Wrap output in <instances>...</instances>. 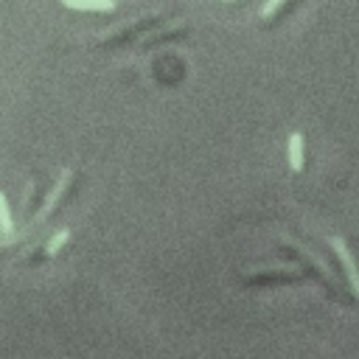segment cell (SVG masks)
<instances>
[{
    "label": "cell",
    "mask_w": 359,
    "mask_h": 359,
    "mask_svg": "<svg viewBox=\"0 0 359 359\" xmlns=\"http://www.w3.org/2000/svg\"><path fill=\"white\" fill-rule=\"evenodd\" d=\"M280 252H286L289 258H294V261L306 269V278H314L317 283H323L331 297H339V300H345V303L353 300V297L348 294V289L339 283L337 269H334L317 250H306L303 244H297V241H292V238H280Z\"/></svg>",
    "instance_id": "cell-1"
},
{
    "label": "cell",
    "mask_w": 359,
    "mask_h": 359,
    "mask_svg": "<svg viewBox=\"0 0 359 359\" xmlns=\"http://www.w3.org/2000/svg\"><path fill=\"white\" fill-rule=\"evenodd\" d=\"M163 22V14H146V17H137V20H129L126 25H121V28H115V31H107V34H101L95 42L101 45V48H115V45H129V42H135L140 34H146V31H151V28H157Z\"/></svg>",
    "instance_id": "cell-2"
},
{
    "label": "cell",
    "mask_w": 359,
    "mask_h": 359,
    "mask_svg": "<svg viewBox=\"0 0 359 359\" xmlns=\"http://www.w3.org/2000/svg\"><path fill=\"white\" fill-rule=\"evenodd\" d=\"M306 272L300 266H261L241 275L244 286H272V283H303Z\"/></svg>",
    "instance_id": "cell-3"
},
{
    "label": "cell",
    "mask_w": 359,
    "mask_h": 359,
    "mask_svg": "<svg viewBox=\"0 0 359 359\" xmlns=\"http://www.w3.org/2000/svg\"><path fill=\"white\" fill-rule=\"evenodd\" d=\"M70 180H73V168H62V174H59V180H56V185L50 188V194L45 196V202H42L39 213L34 216V222H36V224H42V222H45V219L59 208V202H62V196H65V191H67Z\"/></svg>",
    "instance_id": "cell-4"
},
{
    "label": "cell",
    "mask_w": 359,
    "mask_h": 359,
    "mask_svg": "<svg viewBox=\"0 0 359 359\" xmlns=\"http://www.w3.org/2000/svg\"><path fill=\"white\" fill-rule=\"evenodd\" d=\"M328 244L334 247V252H337V258H339V266H342V275L348 278V286H351L353 297L359 300V266L353 264V255L348 252L345 241H342V238H337V236H331V238H328Z\"/></svg>",
    "instance_id": "cell-5"
},
{
    "label": "cell",
    "mask_w": 359,
    "mask_h": 359,
    "mask_svg": "<svg viewBox=\"0 0 359 359\" xmlns=\"http://www.w3.org/2000/svg\"><path fill=\"white\" fill-rule=\"evenodd\" d=\"M188 31L191 28L185 22H168L163 28H154L149 36H143L140 39V48H154V45H163V42H177L182 36H188Z\"/></svg>",
    "instance_id": "cell-6"
},
{
    "label": "cell",
    "mask_w": 359,
    "mask_h": 359,
    "mask_svg": "<svg viewBox=\"0 0 359 359\" xmlns=\"http://www.w3.org/2000/svg\"><path fill=\"white\" fill-rule=\"evenodd\" d=\"M294 8H297L294 3H266V6H261L258 17H261L264 25H275L283 14H289V11H294Z\"/></svg>",
    "instance_id": "cell-7"
},
{
    "label": "cell",
    "mask_w": 359,
    "mask_h": 359,
    "mask_svg": "<svg viewBox=\"0 0 359 359\" xmlns=\"http://www.w3.org/2000/svg\"><path fill=\"white\" fill-rule=\"evenodd\" d=\"M306 157H303V132H292L289 135V168L292 171H303Z\"/></svg>",
    "instance_id": "cell-8"
},
{
    "label": "cell",
    "mask_w": 359,
    "mask_h": 359,
    "mask_svg": "<svg viewBox=\"0 0 359 359\" xmlns=\"http://www.w3.org/2000/svg\"><path fill=\"white\" fill-rule=\"evenodd\" d=\"M65 8H76V11H115V3L112 0H104V3H84V0H65Z\"/></svg>",
    "instance_id": "cell-9"
},
{
    "label": "cell",
    "mask_w": 359,
    "mask_h": 359,
    "mask_svg": "<svg viewBox=\"0 0 359 359\" xmlns=\"http://www.w3.org/2000/svg\"><path fill=\"white\" fill-rule=\"evenodd\" d=\"M11 213H8V202H6V196L0 194V233L3 236H11Z\"/></svg>",
    "instance_id": "cell-10"
},
{
    "label": "cell",
    "mask_w": 359,
    "mask_h": 359,
    "mask_svg": "<svg viewBox=\"0 0 359 359\" xmlns=\"http://www.w3.org/2000/svg\"><path fill=\"white\" fill-rule=\"evenodd\" d=\"M67 238H70V230H59V233H56V236L48 241V247H45V255H56Z\"/></svg>",
    "instance_id": "cell-11"
}]
</instances>
